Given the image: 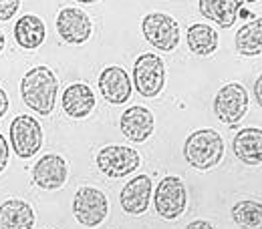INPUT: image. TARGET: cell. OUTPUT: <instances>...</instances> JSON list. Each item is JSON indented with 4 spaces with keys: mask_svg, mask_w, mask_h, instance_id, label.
Instances as JSON below:
<instances>
[{
    "mask_svg": "<svg viewBox=\"0 0 262 229\" xmlns=\"http://www.w3.org/2000/svg\"><path fill=\"white\" fill-rule=\"evenodd\" d=\"M59 93V81L49 66H33L20 81V97L25 105L36 115L49 117L55 109Z\"/></svg>",
    "mask_w": 262,
    "mask_h": 229,
    "instance_id": "1",
    "label": "cell"
},
{
    "mask_svg": "<svg viewBox=\"0 0 262 229\" xmlns=\"http://www.w3.org/2000/svg\"><path fill=\"white\" fill-rule=\"evenodd\" d=\"M184 157L194 169H214L224 157V141L214 129L194 131L184 145Z\"/></svg>",
    "mask_w": 262,
    "mask_h": 229,
    "instance_id": "2",
    "label": "cell"
},
{
    "mask_svg": "<svg viewBox=\"0 0 262 229\" xmlns=\"http://www.w3.org/2000/svg\"><path fill=\"white\" fill-rule=\"evenodd\" d=\"M133 85L141 97H158L165 87V65L162 57L154 53L137 57L133 65Z\"/></svg>",
    "mask_w": 262,
    "mask_h": 229,
    "instance_id": "3",
    "label": "cell"
},
{
    "mask_svg": "<svg viewBox=\"0 0 262 229\" xmlns=\"http://www.w3.org/2000/svg\"><path fill=\"white\" fill-rule=\"evenodd\" d=\"M154 203H156V211L160 217H164L167 221H173L178 217L184 215L186 205H188V191L186 185L180 177L176 175H167L164 177L154 193Z\"/></svg>",
    "mask_w": 262,
    "mask_h": 229,
    "instance_id": "4",
    "label": "cell"
},
{
    "mask_svg": "<svg viewBox=\"0 0 262 229\" xmlns=\"http://www.w3.org/2000/svg\"><path fill=\"white\" fill-rule=\"evenodd\" d=\"M141 33L145 40L164 53H171L180 44V24L173 16L164 12H149L141 22Z\"/></svg>",
    "mask_w": 262,
    "mask_h": 229,
    "instance_id": "5",
    "label": "cell"
},
{
    "mask_svg": "<svg viewBox=\"0 0 262 229\" xmlns=\"http://www.w3.org/2000/svg\"><path fill=\"white\" fill-rule=\"evenodd\" d=\"M248 103L250 97L242 83H226L214 97V113L222 123L236 125L246 115Z\"/></svg>",
    "mask_w": 262,
    "mask_h": 229,
    "instance_id": "6",
    "label": "cell"
},
{
    "mask_svg": "<svg viewBox=\"0 0 262 229\" xmlns=\"http://www.w3.org/2000/svg\"><path fill=\"white\" fill-rule=\"evenodd\" d=\"M139 163H141L139 153L133 147L107 145L97 153V169L111 179L127 177L139 167Z\"/></svg>",
    "mask_w": 262,
    "mask_h": 229,
    "instance_id": "7",
    "label": "cell"
},
{
    "mask_svg": "<svg viewBox=\"0 0 262 229\" xmlns=\"http://www.w3.org/2000/svg\"><path fill=\"white\" fill-rule=\"evenodd\" d=\"M10 145L20 159H31L36 155L42 145L40 123L31 115H18L10 123Z\"/></svg>",
    "mask_w": 262,
    "mask_h": 229,
    "instance_id": "8",
    "label": "cell"
},
{
    "mask_svg": "<svg viewBox=\"0 0 262 229\" xmlns=\"http://www.w3.org/2000/svg\"><path fill=\"white\" fill-rule=\"evenodd\" d=\"M109 211L107 197L95 187H81L73 199V213L83 227H97Z\"/></svg>",
    "mask_w": 262,
    "mask_h": 229,
    "instance_id": "9",
    "label": "cell"
},
{
    "mask_svg": "<svg viewBox=\"0 0 262 229\" xmlns=\"http://www.w3.org/2000/svg\"><path fill=\"white\" fill-rule=\"evenodd\" d=\"M57 33L67 44H83L91 38V18L81 8H63L57 16Z\"/></svg>",
    "mask_w": 262,
    "mask_h": 229,
    "instance_id": "10",
    "label": "cell"
},
{
    "mask_svg": "<svg viewBox=\"0 0 262 229\" xmlns=\"http://www.w3.org/2000/svg\"><path fill=\"white\" fill-rule=\"evenodd\" d=\"M67 173H69V167H67L65 159L61 155L49 153L34 163L33 181L40 189L55 191V189H61L67 183Z\"/></svg>",
    "mask_w": 262,
    "mask_h": 229,
    "instance_id": "11",
    "label": "cell"
},
{
    "mask_svg": "<svg viewBox=\"0 0 262 229\" xmlns=\"http://www.w3.org/2000/svg\"><path fill=\"white\" fill-rule=\"evenodd\" d=\"M154 195V183L147 175H137L129 179V183L121 189V207L129 215H143L149 207V201Z\"/></svg>",
    "mask_w": 262,
    "mask_h": 229,
    "instance_id": "12",
    "label": "cell"
},
{
    "mask_svg": "<svg viewBox=\"0 0 262 229\" xmlns=\"http://www.w3.org/2000/svg\"><path fill=\"white\" fill-rule=\"evenodd\" d=\"M99 91L107 103L123 105L131 97L129 74L121 66H105L99 74Z\"/></svg>",
    "mask_w": 262,
    "mask_h": 229,
    "instance_id": "13",
    "label": "cell"
},
{
    "mask_svg": "<svg viewBox=\"0 0 262 229\" xmlns=\"http://www.w3.org/2000/svg\"><path fill=\"white\" fill-rule=\"evenodd\" d=\"M154 125H156V121H154L151 111L141 105L129 107L119 119V129L123 133V137H127L133 143L147 141L154 133Z\"/></svg>",
    "mask_w": 262,
    "mask_h": 229,
    "instance_id": "14",
    "label": "cell"
},
{
    "mask_svg": "<svg viewBox=\"0 0 262 229\" xmlns=\"http://www.w3.org/2000/svg\"><path fill=\"white\" fill-rule=\"evenodd\" d=\"M95 109V95L89 85L73 83L63 93V111L71 119H85Z\"/></svg>",
    "mask_w": 262,
    "mask_h": 229,
    "instance_id": "15",
    "label": "cell"
},
{
    "mask_svg": "<svg viewBox=\"0 0 262 229\" xmlns=\"http://www.w3.org/2000/svg\"><path fill=\"white\" fill-rule=\"evenodd\" d=\"M234 155L244 165H262V129L246 127L232 141Z\"/></svg>",
    "mask_w": 262,
    "mask_h": 229,
    "instance_id": "16",
    "label": "cell"
},
{
    "mask_svg": "<svg viewBox=\"0 0 262 229\" xmlns=\"http://www.w3.org/2000/svg\"><path fill=\"white\" fill-rule=\"evenodd\" d=\"M33 207L23 199H8L0 205V229H33Z\"/></svg>",
    "mask_w": 262,
    "mask_h": 229,
    "instance_id": "17",
    "label": "cell"
},
{
    "mask_svg": "<svg viewBox=\"0 0 262 229\" xmlns=\"http://www.w3.org/2000/svg\"><path fill=\"white\" fill-rule=\"evenodd\" d=\"M45 22L34 16V14H25L16 20V27H14V38H16V44L27 48V50H34L38 48L42 42H45Z\"/></svg>",
    "mask_w": 262,
    "mask_h": 229,
    "instance_id": "18",
    "label": "cell"
},
{
    "mask_svg": "<svg viewBox=\"0 0 262 229\" xmlns=\"http://www.w3.org/2000/svg\"><path fill=\"white\" fill-rule=\"evenodd\" d=\"M202 16L210 18L222 29H230L236 22V12L242 6V0H198Z\"/></svg>",
    "mask_w": 262,
    "mask_h": 229,
    "instance_id": "19",
    "label": "cell"
},
{
    "mask_svg": "<svg viewBox=\"0 0 262 229\" xmlns=\"http://www.w3.org/2000/svg\"><path fill=\"white\" fill-rule=\"evenodd\" d=\"M236 50L242 57H258L262 55V18H256L248 24H244L236 36Z\"/></svg>",
    "mask_w": 262,
    "mask_h": 229,
    "instance_id": "20",
    "label": "cell"
},
{
    "mask_svg": "<svg viewBox=\"0 0 262 229\" xmlns=\"http://www.w3.org/2000/svg\"><path fill=\"white\" fill-rule=\"evenodd\" d=\"M188 46L198 57H210L218 48V33L208 24H192L188 29Z\"/></svg>",
    "mask_w": 262,
    "mask_h": 229,
    "instance_id": "21",
    "label": "cell"
},
{
    "mask_svg": "<svg viewBox=\"0 0 262 229\" xmlns=\"http://www.w3.org/2000/svg\"><path fill=\"white\" fill-rule=\"evenodd\" d=\"M232 219L240 229H262V203L244 199L232 207Z\"/></svg>",
    "mask_w": 262,
    "mask_h": 229,
    "instance_id": "22",
    "label": "cell"
},
{
    "mask_svg": "<svg viewBox=\"0 0 262 229\" xmlns=\"http://www.w3.org/2000/svg\"><path fill=\"white\" fill-rule=\"evenodd\" d=\"M20 8V0H0V20H10L16 16Z\"/></svg>",
    "mask_w": 262,
    "mask_h": 229,
    "instance_id": "23",
    "label": "cell"
},
{
    "mask_svg": "<svg viewBox=\"0 0 262 229\" xmlns=\"http://www.w3.org/2000/svg\"><path fill=\"white\" fill-rule=\"evenodd\" d=\"M6 163H8V143L4 135H0V173L6 169Z\"/></svg>",
    "mask_w": 262,
    "mask_h": 229,
    "instance_id": "24",
    "label": "cell"
},
{
    "mask_svg": "<svg viewBox=\"0 0 262 229\" xmlns=\"http://www.w3.org/2000/svg\"><path fill=\"white\" fill-rule=\"evenodd\" d=\"M6 111H8V95H6V91L0 87V119L6 115Z\"/></svg>",
    "mask_w": 262,
    "mask_h": 229,
    "instance_id": "25",
    "label": "cell"
},
{
    "mask_svg": "<svg viewBox=\"0 0 262 229\" xmlns=\"http://www.w3.org/2000/svg\"><path fill=\"white\" fill-rule=\"evenodd\" d=\"M186 229H216V227L210 221H206V219H196V221H192Z\"/></svg>",
    "mask_w": 262,
    "mask_h": 229,
    "instance_id": "26",
    "label": "cell"
},
{
    "mask_svg": "<svg viewBox=\"0 0 262 229\" xmlns=\"http://www.w3.org/2000/svg\"><path fill=\"white\" fill-rule=\"evenodd\" d=\"M254 97H256V103L262 107V74L256 79V83H254Z\"/></svg>",
    "mask_w": 262,
    "mask_h": 229,
    "instance_id": "27",
    "label": "cell"
},
{
    "mask_svg": "<svg viewBox=\"0 0 262 229\" xmlns=\"http://www.w3.org/2000/svg\"><path fill=\"white\" fill-rule=\"evenodd\" d=\"M4 50V34L0 33V53Z\"/></svg>",
    "mask_w": 262,
    "mask_h": 229,
    "instance_id": "28",
    "label": "cell"
},
{
    "mask_svg": "<svg viewBox=\"0 0 262 229\" xmlns=\"http://www.w3.org/2000/svg\"><path fill=\"white\" fill-rule=\"evenodd\" d=\"M77 2H83V4H95L99 0H77Z\"/></svg>",
    "mask_w": 262,
    "mask_h": 229,
    "instance_id": "29",
    "label": "cell"
}]
</instances>
